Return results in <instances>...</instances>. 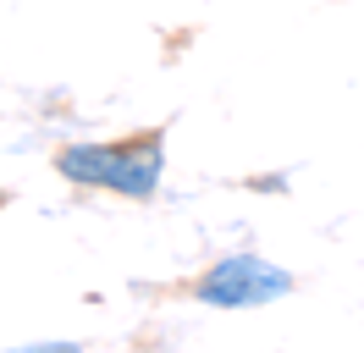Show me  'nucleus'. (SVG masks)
I'll return each mask as SVG.
<instances>
[{
    "label": "nucleus",
    "instance_id": "7ed1b4c3",
    "mask_svg": "<svg viewBox=\"0 0 364 353\" xmlns=\"http://www.w3.org/2000/svg\"><path fill=\"white\" fill-rule=\"evenodd\" d=\"M0 204H6V194H0Z\"/></svg>",
    "mask_w": 364,
    "mask_h": 353
},
{
    "label": "nucleus",
    "instance_id": "f257e3e1",
    "mask_svg": "<svg viewBox=\"0 0 364 353\" xmlns=\"http://www.w3.org/2000/svg\"><path fill=\"white\" fill-rule=\"evenodd\" d=\"M55 172L83 188H111L122 199H149L166 172V132L149 127L144 138H116V144H67L55 154Z\"/></svg>",
    "mask_w": 364,
    "mask_h": 353
},
{
    "label": "nucleus",
    "instance_id": "f03ea898",
    "mask_svg": "<svg viewBox=\"0 0 364 353\" xmlns=\"http://www.w3.org/2000/svg\"><path fill=\"white\" fill-rule=\"evenodd\" d=\"M282 293H293V276L276 270L271 260H254V254H227L193 282V298L215 309H254L282 298Z\"/></svg>",
    "mask_w": 364,
    "mask_h": 353
}]
</instances>
